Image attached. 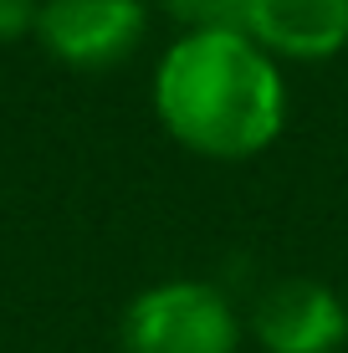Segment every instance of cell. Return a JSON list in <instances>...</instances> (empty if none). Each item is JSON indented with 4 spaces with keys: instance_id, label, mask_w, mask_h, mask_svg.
I'll list each match as a JSON object with an SVG mask.
<instances>
[{
    "instance_id": "1",
    "label": "cell",
    "mask_w": 348,
    "mask_h": 353,
    "mask_svg": "<svg viewBox=\"0 0 348 353\" xmlns=\"http://www.w3.org/2000/svg\"><path fill=\"white\" fill-rule=\"evenodd\" d=\"M164 133L205 159H256L287 123V82L241 26L185 31L154 72Z\"/></svg>"
},
{
    "instance_id": "2",
    "label": "cell",
    "mask_w": 348,
    "mask_h": 353,
    "mask_svg": "<svg viewBox=\"0 0 348 353\" xmlns=\"http://www.w3.org/2000/svg\"><path fill=\"white\" fill-rule=\"evenodd\" d=\"M118 338L123 353H236L241 318L221 287L179 276V282L143 287L123 307Z\"/></svg>"
},
{
    "instance_id": "3",
    "label": "cell",
    "mask_w": 348,
    "mask_h": 353,
    "mask_svg": "<svg viewBox=\"0 0 348 353\" xmlns=\"http://www.w3.org/2000/svg\"><path fill=\"white\" fill-rule=\"evenodd\" d=\"M143 26V0H41L36 41L72 72H108L139 52Z\"/></svg>"
},
{
    "instance_id": "4",
    "label": "cell",
    "mask_w": 348,
    "mask_h": 353,
    "mask_svg": "<svg viewBox=\"0 0 348 353\" xmlns=\"http://www.w3.org/2000/svg\"><path fill=\"white\" fill-rule=\"evenodd\" d=\"M251 327L267 353H338L348 338V307L313 276H287L256 297Z\"/></svg>"
},
{
    "instance_id": "5",
    "label": "cell",
    "mask_w": 348,
    "mask_h": 353,
    "mask_svg": "<svg viewBox=\"0 0 348 353\" xmlns=\"http://www.w3.org/2000/svg\"><path fill=\"white\" fill-rule=\"evenodd\" d=\"M241 31L277 62H328L348 46V0H241Z\"/></svg>"
},
{
    "instance_id": "6",
    "label": "cell",
    "mask_w": 348,
    "mask_h": 353,
    "mask_svg": "<svg viewBox=\"0 0 348 353\" xmlns=\"http://www.w3.org/2000/svg\"><path fill=\"white\" fill-rule=\"evenodd\" d=\"M185 31H210V26H241V0H159Z\"/></svg>"
},
{
    "instance_id": "7",
    "label": "cell",
    "mask_w": 348,
    "mask_h": 353,
    "mask_svg": "<svg viewBox=\"0 0 348 353\" xmlns=\"http://www.w3.org/2000/svg\"><path fill=\"white\" fill-rule=\"evenodd\" d=\"M36 16H41V0H0V46L36 36Z\"/></svg>"
}]
</instances>
